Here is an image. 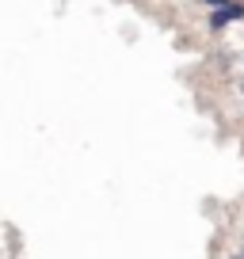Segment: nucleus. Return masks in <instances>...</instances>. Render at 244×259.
<instances>
[{
  "label": "nucleus",
  "mask_w": 244,
  "mask_h": 259,
  "mask_svg": "<svg viewBox=\"0 0 244 259\" xmlns=\"http://www.w3.org/2000/svg\"><path fill=\"white\" fill-rule=\"evenodd\" d=\"M206 4H214V8H225V4H229V0H206Z\"/></svg>",
  "instance_id": "obj_1"
}]
</instances>
